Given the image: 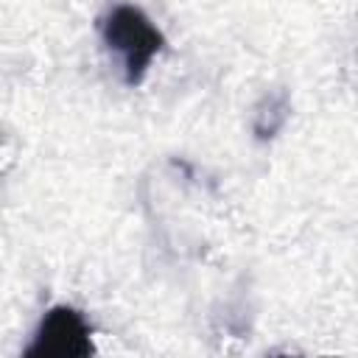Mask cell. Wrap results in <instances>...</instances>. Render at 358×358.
I'll use <instances>...</instances> for the list:
<instances>
[{"instance_id":"obj_2","label":"cell","mask_w":358,"mask_h":358,"mask_svg":"<svg viewBox=\"0 0 358 358\" xmlns=\"http://www.w3.org/2000/svg\"><path fill=\"white\" fill-rule=\"evenodd\" d=\"M95 352L92 327L73 305H53L34 330L25 358H90Z\"/></svg>"},{"instance_id":"obj_1","label":"cell","mask_w":358,"mask_h":358,"mask_svg":"<svg viewBox=\"0 0 358 358\" xmlns=\"http://www.w3.org/2000/svg\"><path fill=\"white\" fill-rule=\"evenodd\" d=\"M98 31L106 50L117 56L123 81L129 87L143 84L151 62L165 48V34L151 22V17L131 3H120L101 17Z\"/></svg>"},{"instance_id":"obj_3","label":"cell","mask_w":358,"mask_h":358,"mask_svg":"<svg viewBox=\"0 0 358 358\" xmlns=\"http://www.w3.org/2000/svg\"><path fill=\"white\" fill-rule=\"evenodd\" d=\"M285 120H288V98H285V92L266 95L255 109V123H252L255 137L257 140H271L282 129Z\"/></svg>"}]
</instances>
